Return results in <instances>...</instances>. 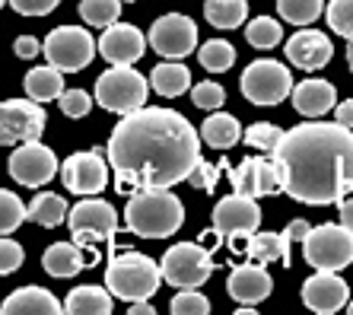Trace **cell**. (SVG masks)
I'll use <instances>...</instances> for the list:
<instances>
[{"label":"cell","instance_id":"obj_15","mask_svg":"<svg viewBox=\"0 0 353 315\" xmlns=\"http://www.w3.org/2000/svg\"><path fill=\"white\" fill-rule=\"evenodd\" d=\"M108 166L99 150H83L61 166V182L74 194H99L108 185Z\"/></svg>","mask_w":353,"mask_h":315},{"label":"cell","instance_id":"obj_33","mask_svg":"<svg viewBox=\"0 0 353 315\" xmlns=\"http://www.w3.org/2000/svg\"><path fill=\"white\" fill-rule=\"evenodd\" d=\"M283 245H280V232H252L248 236V258L258 265H271L280 261Z\"/></svg>","mask_w":353,"mask_h":315},{"label":"cell","instance_id":"obj_16","mask_svg":"<svg viewBox=\"0 0 353 315\" xmlns=\"http://www.w3.org/2000/svg\"><path fill=\"white\" fill-rule=\"evenodd\" d=\"M147 51V35L131 23H112L99 35V54L108 64H134Z\"/></svg>","mask_w":353,"mask_h":315},{"label":"cell","instance_id":"obj_35","mask_svg":"<svg viewBox=\"0 0 353 315\" xmlns=\"http://www.w3.org/2000/svg\"><path fill=\"white\" fill-rule=\"evenodd\" d=\"M226 172H230V182L239 194L258 198V156H245L236 169H226Z\"/></svg>","mask_w":353,"mask_h":315},{"label":"cell","instance_id":"obj_32","mask_svg":"<svg viewBox=\"0 0 353 315\" xmlns=\"http://www.w3.org/2000/svg\"><path fill=\"white\" fill-rule=\"evenodd\" d=\"M245 39L248 45H255V48H274V45H280V39H283V29H280V23L274 17H255L252 23L245 26Z\"/></svg>","mask_w":353,"mask_h":315},{"label":"cell","instance_id":"obj_44","mask_svg":"<svg viewBox=\"0 0 353 315\" xmlns=\"http://www.w3.org/2000/svg\"><path fill=\"white\" fill-rule=\"evenodd\" d=\"M23 261H26V252L19 249V242H13V239L0 242V271L13 274L17 267H23Z\"/></svg>","mask_w":353,"mask_h":315},{"label":"cell","instance_id":"obj_20","mask_svg":"<svg viewBox=\"0 0 353 315\" xmlns=\"http://www.w3.org/2000/svg\"><path fill=\"white\" fill-rule=\"evenodd\" d=\"M290 96H293V108L305 118H319L337 105V90L328 80H303L299 86H293Z\"/></svg>","mask_w":353,"mask_h":315},{"label":"cell","instance_id":"obj_28","mask_svg":"<svg viewBox=\"0 0 353 315\" xmlns=\"http://www.w3.org/2000/svg\"><path fill=\"white\" fill-rule=\"evenodd\" d=\"M204 17L214 29H239L248 19V3L245 0H207Z\"/></svg>","mask_w":353,"mask_h":315},{"label":"cell","instance_id":"obj_27","mask_svg":"<svg viewBox=\"0 0 353 315\" xmlns=\"http://www.w3.org/2000/svg\"><path fill=\"white\" fill-rule=\"evenodd\" d=\"M29 220L35 226H45V230H54L67 220V201L54 191H45V194H35L32 204H29Z\"/></svg>","mask_w":353,"mask_h":315},{"label":"cell","instance_id":"obj_51","mask_svg":"<svg viewBox=\"0 0 353 315\" xmlns=\"http://www.w3.org/2000/svg\"><path fill=\"white\" fill-rule=\"evenodd\" d=\"M347 312H350V315H353V299H350V303H347Z\"/></svg>","mask_w":353,"mask_h":315},{"label":"cell","instance_id":"obj_25","mask_svg":"<svg viewBox=\"0 0 353 315\" xmlns=\"http://www.w3.org/2000/svg\"><path fill=\"white\" fill-rule=\"evenodd\" d=\"M112 296L115 293L102 290V287H77L70 290V296L64 299V312L74 315H108L112 312Z\"/></svg>","mask_w":353,"mask_h":315},{"label":"cell","instance_id":"obj_45","mask_svg":"<svg viewBox=\"0 0 353 315\" xmlns=\"http://www.w3.org/2000/svg\"><path fill=\"white\" fill-rule=\"evenodd\" d=\"M3 3H10V7L17 10V13H23V17H48L61 0H3Z\"/></svg>","mask_w":353,"mask_h":315},{"label":"cell","instance_id":"obj_47","mask_svg":"<svg viewBox=\"0 0 353 315\" xmlns=\"http://www.w3.org/2000/svg\"><path fill=\"white\" fill-rule=\"evenodd\" d=\"M334 118L341 121V125L353 128V99H347V102H341V105H334Z\"/></svg>","mask_w":353,"mask_h":315},{"label":"cell","instance_id":"obj_41","mask_svg":"<svg viewBox=\"0 0 353 315\" xmlns=\"http://www.w3.org/2000/svg\"><path fill=\"white\" fill-rule=\"evenodd\" d=\"M61 112L67 118H83L92 108V96L86 90H64L61 92Z\"/></svg>","mask_w":353,"mask_h":315},{"label":"cell","instance_id":"obj_26","mask_svg":"<svg viewBox=\"0 0 353 315\" xmlns=\"http://www.w3.org/2000/svg\"><path fill=\"white\" fill-rule=\"evenodd\" d=\"M201 141L214 150H230L242 141V128H239V121L232 115L216 112V115H210L204 125H201Z\"/></svg>","mask_w":353,"mask_h":315},{"label":"cell","instance_id":"obj_6","mask_svg":"<svg viewBox=\"0 0 353 315\" xmlns=\"http://www.w3.org/2000/svg\"><path fill=\"white\" fill-rule=\"evenodd\" d=\"M303 255L315 271H344L353 261V232L344 223L312 226L303 239Z\"/></svg>","mask_w":353,"mask_h":315},{"label":"cell","instance_id":"obj_36","mask_svg":"<svg viewBox=\"0 0 353 315\" xmlns=\"http://www.w3.org/2000/svg\"><path fill=\"white\" fill-rule=\"evenodd\" d=\"M325 19L334 35L353 39V0H331L325 7Z\"/></svg>","mask_w":353,"mask_h":315},{"label":"cell","instance_id":"obj_34","mask_svg":"<svg viewBox=\"0 0 353 315\" xmlns=\"http://www.w3.org/2000/svg\"><path fill=\"white\" fill-rule=\"evenodd\" d=\"M0 210H3V214H0V230H3V236L19 230L23 220H29V207H26L13 191H0Z\"/></svg>","mask_w":353,"mask_h":315},{"label":"cell","instance_id":"obj_46","mask_svg":"<svg viewBox=\"0 0 353 315\" xmlns=\"http://www.w3.org/2000/svg\"><path fill=\"white\" fill-rule=\"evenodd\" d=\"M13 51H17V58L23 61H32L35 54L41 51V42L39 39H32V35H23V39H17V45H13Z\"/></svg>","mask_w":353,"mask_h":315},{"label":"cell","instance_id":"obj_37","mask_svg":"<svg viewBox=\"0 0 353 315\" xmlns=\"http://www.w3.org/2000/svg\"><path fill=\"white\" fill-rule=\"evenodd\" d=\"M280 137H283V131H280L277 125H271V121L248 125V131L242 134V141H248L252 147H258V150H268V153H274V147L280 143Z\"/></svg>","mask_w":353,"mask_h":315},{"label":"cell","instance_id":"obj_7","mask_svg":"<svg viewBox=\"0 0 353 315\" xmlns=\"http://www.w3.org/2000/svg\"><path fill=\"white\" fill-rule=\"evenodd\" d=\"M67 220H70V232H74V239L90 252L92 261H99L96 242H112V236H115V230H118L115 207H112L108 201H102V198L92 194V198L80 201L77 207H70V216H67Z\"/></svg>","mask_w":353,"mask_h":315},{"label":"cell","instance_id":"obj_17","mask_svg":"<svg viewBox=\"0 0 353 315\" xmlns=\"http://www.w3.org/2000/svg\"><path fill=\"white\" fill-rule=\"evenodd\" d=\"M347 296H350V287H347L344 277L337 271H315L303 283V303L312 312H321V315H331L337 309H344Z\"/></svg>","mask_w":353,"mask_h":315},{"label":"cell","instance_id":"obj_48","mask_svg":"<svg viewBox=\"0 0 353 315\" xmlns=\"http://www.w3.org/2000/svg\"><path fill=\"white\" fill-rule=\"evenodd\" d=\"M341 223L353 232V198H344L341 201Z\"/></svg>","mask_w":353,"mask_h":315},{"label":"cell","instance_id":"obj_52","mask_svg":"<svg viewBox=\"0 0 353 315\" xmlns=\"http://www.w3.org/2000/svg\"><path fill=\"white\" fill-rule=\"evenodd\" d=\"M124 3H137V0H124Z\"/></svg>","mask_w":353,"mask_h":315},{"label":"cell","instance_id":"obj_9","mask_svg":"<svg viewBox=\"0 0 353 315\" xmlns=\"http://www.w3.org/2000/svg\"><path fill=\"white\" fill-rule=\"evenodd\" d=\"M293 92L290 67L274 58H258L242 74V96L255 105H277Z\"/></svg>","mask_w":353,"mask_h":315},{"label":"cell","instance_id":"obj_31","mask_svg":"<svg viewBox=\"0 0 353 315\" xmlns=\"http://www.w3.org/2000/svg\"><path fill=\"white\" fill-rule=\"evenodd\" d=\"M197 61H201L210 74H223V70H230V67L236 64V48H232L230 42H223V39H210V42L201 45Z\"/></svg>","mask_w":353,"mask_h":315},{"label":"cell","instance_id":"obj_14","mask_svg":"<svg viewBox=\"0 0 353 315\" xmlns=\"http://www.w3.org/2000/svg\"><path fill=\"white\" fill-rule=\"evenodd\" d=\"M261 226V207L252 194H226L216 201L214 207V232L220 239H232V236H252Z\"/></svg>","mask_w":353,"mask_h":315},{"label":"cell","instance_id":"obj_13","mask_svg":"<svg viewBox=\"0 0 353 315\" xmlns=\"http://www.w3.org/2000/svg\"><path fill=\"white\" fill-rule=\"evenodd\" d=\"M10 175L23 188H41L58 175V156L45 143L26 141L10 153Z\"/></svg>","mask_w":353,"mask_h":315},{"label":"cell","instance_id":"obj_24","mask_svg":"<svg viewBox=\"0 0 353 315\" xmlns=\"http://www.w3.org/2000/svg\"><path fill=\"white\" fill-rule=\"evenodd\" d=\"M150 86L159 96H165V99H175V96H181L191 86V70L185 64H179V61L165 58L163 64H157L150 70Z\"/></svg>","mask_w":353,"mask_h":315},{"label":"cell","instance_id":"obj_2","mask_svg":"<svg viewBox=\"0 0 353 315\" xmlns=\"http://www.w3.org/2000/svg\"><path fill=\"white\" fill-rule=\"evenodd\" d=\"M283 191L303 204H341L353 191V128L309 121L283 131L274 147Z\"/></svg>","mask_w":353,"mask_h":315},{"label":"cell","instance_id":"obj_50","mask_svg":"<svg viewBox=\"0 0 353 315\" xmlns=\"http://www.w3.org/2000/svg\"><path fill=\"white\" fill-rule=\"evenodd\" d=\"M347 64H350V74H353V39H347Z\"/></svg>","mask_w":353,"mask_h":315},{"label":"cell","instance_id":"obj_12","mask_svg":"<svg viewBox=\"0 0 353 315\" xmlns=\"http://www.w3.org/2000/svg\"><path fill=\"white\" fill-rule=\"evenodd\" d=\"M45 134V108L35 99H7L0 105V143L17 147Z\"/></svg>","mask_w":353,"mask_h":315},{"label":"cell","instance_id":"obj_4","mask_svg":"<svg viewBox=\"0 0 353 315\" xmlns=\"http://www.w3.org/2000/svg\"><path fill=\"white\" fill-rule=\"evenodd\" d=\"M163 267L153 258L140 255V252H124L115 255L105 267V287L115 293L118 299H150L163 283Z\"/></svg>","mask_w":353,"mask_h":315},{"label":"cell","instance_id":"obj_42","mask_svg":"<svg viewBox=\"0 0 353 315\" xmlns=\"http://www.w3.org/2000/svg\"><path fill=\"white\" fill-rule=\"evenodd\" d=\"M220 172H226L223 166H214V163H197L194 169H191V175H188V182H191V188H201V191H214L216 188V179H220Z\"/></svg>","mask_w":353,"mask_h":315},{"label":"cell","instance_id":"obj_5","mask_svg":"<svg viewBox=\"0 0 353 315\" xmlns=\"http://www.w3.org/2000/svg\"><path fill=\"white\" fill-rule=\"evenodd\" d=\"M147 77L137 74L131 64H112L96 80V102L105 112L128 115L134 108L147 105Z\"/></svg>","mask_w":353,"mask_h":315},{"label":"cell","instance_id":"obj_21","mask_svg":"<svg viewBox=\"0 0 353 315\" xmlns=\"http://www.w3.org/2000/svg\"><path fill=\"white\" fill-rule=\"evenodd\" d=\"M3 312L7 315H23V312H35V315H58L64 312V303H58V296L45 287H23L13 290L3 299Z\"/></svg>","mask_w":353,"mask_h":315},{"label":"cell","instance_id":"obj_3","mask_svg":"<svg viewBox=\"0 0 353 315\" xmlns=\"http://www.w3.org/2000/svg\"><path fill=\"white\" fill-rule=\"evenodd\" d=\"M185 223V207L169 188L134 191L124 207V226L140 239H169Z\"/></svg>","mask_w":353,"mask_h":315},{"label":"cell","instance_id":"obj_18","mask_svg":"<svg viewBox=\"0 0 353 315\" xmlns=\"http://www.w3.org/2000/svg\"><path fill=\"white\" fill-rule=\"evenodd\" d=\"M334 58V45L325 32L319 29H296V35H290L287 42V61L303 70H321Z\"/></svg>","mask_w":353,"mask_h":315},{"label":"cell","instance_id":"obj_40","mask_svg":"<svg viewBox=\"0 0 353 315\" xmlns=\"http://www.w3.org/2000/svg\"><path fill=\"white\" fill-rule=\"evenodd\" d=\"M191 102H194L197 108H204V112H214V108H223L226 90H223L220 83H214V80H207V83H197L194 90H191Z\"/></svg>","mask_w":353,"mask_h":315},{"label":"cell","instance_id":"obj_11","mask_svg":"<svg viewBox=\"0 0 353 315\" xmlns=\"http://www.w3.org/2000/svg\"><path fill=\"white\" fill-rule=\"evenodd\" d=\"M150 48L169 61L188 58L197 48V23L185 13H165L150 26Z\"/></svg>","mask_w":353,"mask_h":315},{"label":"cell","instance_id":"obj_38","mask_svg":"<svg viewBox=\"0 0 353 315\" xmlns=\"http://www.w3.org/2000/svg\"><path fill=\"white\" fill-rule=\"evenodd\" d=\"M172 315H207L210 312V299L201 296L197 290H179V296H172L169 303Z\"/></svg>","mask_w":353,"mask_h":315},{"label":"cell","instance_id":"obj_19","mask_svg":"<svg viewBox=\"0 0 353 315\" xmlns=\"http://www.w3.org/2000/svg\"><path fill=\"white\" fill-rule=\"evenodd\" d=\"M226 290H230V296L236 299V303H242V306H255V303L271 296L274 281H271V274L264 271V265L255 261V265L232 267L230 281H226Z\"/></svg>","mask_w":353,"mask_h":315},{"label":"cell","instance_id":"obj_30","mask_svg":"<svg viewBox=\"0 0 353 315\" xmlns=\"http://www.w3.org/2000/svg\"><path fill=\"white\" fill-rule=\"evenodd\" d=\"M121 3L124 0H80V17L86 26L105 29V26L118 23L121 17Z\"/></svg>","mask_w":353,"mask_h":315},{"label":"cell","instance_id":"obj_49","mask_svg":"<svg viewBox=\"0 0 353 315\" xmlns=\"http://www.w3.org/2000/svg\"><path fill=\"white\" fill-rule=\"evenodd\" d=\"M131 315H157V312H153V306H150V299H134Z\"/></svg>","mask_w":353,"mask_h":315},{"label":"cell","instance_id":"obj_29","mask_svg":"<svg viewBox=\"0 0 353 315\" xmlns=\"http://www.w3.org/2000/svg\"><path fill=\"white\" fill-rule=\"evenodd\" d=\"M277 13L280 19H287L299 29V26L315 23L325 13V0H277Z\"/></svg>","mask_w":353,"mask_h":315},{"label":"cell","instance_id":"obj_22","mask_svg":"<svg viewBox=\"0 0 353 315\" xmlns=\"http://www.w3.org/2000/svg\"><path fill=\"white\" fill-rule=\"evenodd\" d=\"M41 267L51 274V277H74L86 267V255H83V245L80 242H54L51 249H45L41 255Z\"/></svg>","mask_w":353,"mask_h":315},{"label":"cell","instance_id":"obj_10","mask_svg":"<svg viewBox=\"0 0 353 315\" xmlns=\"http://www.w3.org/2000/svg\"><path fill=\"white\" fill-rule=\"evenodd\" d=\"M96 48H99L96 39L86 29H80V26H58L54 32L45 35V45H41L45 61L54 64L58 70H64V74L83 70L96 58Z\"/></svg>","mask_w":353,"mask_h":315},{"label":"cell","instance_id":"obj_1","mask_svg":"<svg viewBox=\"0 0 353 315\" xmlns=\"http://www.w3.org/2000/svg\"><path fill=\"white\" fill-rule=\"evenodd\" d=\"M105 153L115 172V191L134 194L188 182L191 169L201 163V141L181 112L140 105L121 115Z\"/></svg>","mask_w":353,"mask_h":315},{"label":"cell","instance_id":"obj_23","mask_svg":"<svg viewBox=\"0 0 353 315\" xmlns=\"http://www.w3.org/2000/svg\"><path fill=\"white\" fill-rule=\"evenodd\" d=\"M64 70H58L54 64H45V67H32L26 74V96L35 102H51V99H61L64 92Z\"/></svg>","mask_w":353,"mask_h":315},{"label":"cell","instance_id":"obj_8","mask_svg":"<svg viewBox=\"0 0 353 315\" xmlns=\"http://www.w3.org/2000/svg\"><path fill=\"white\" fill-rule=\"evenodd\" d=\"M159 267H163V277L175 290H197L214 274V258L197 242H179L163 255Z\"/></svg>","mask_w":353,"mask_h":315},{"label":"cell","instance_id":"obj_43","mask_svg":"<svg viewBox=\"0 0 353 315\" xmlns=\"http://www.w3.org/2000/svg\"><path fill=\"white\" fill-rule=\"evenodd\" d=\"M309 230L312 226L305 223V220H293V223H287V230L280 232V245H283V255H280V261L290 267V261H293V255H290V249H293L296 242H303L305 236H309Z\"/></svg>","mask_w":353,"mask_h":315},{"label":"cell","instance_id":"obj_39","mask_svg":"<svg viewBox=\"0 0 353 315\" xmlns=\"http://www.w3.org/2000/svg\"><path fill=\"white\" fill-rule=\"evenodd\" d=\"M277 191H283V179H280V169L274 163V156L271 159L258 156V198H271Z\"/></svg>","mask_w":353,"mask_h":315}]
</instances>
